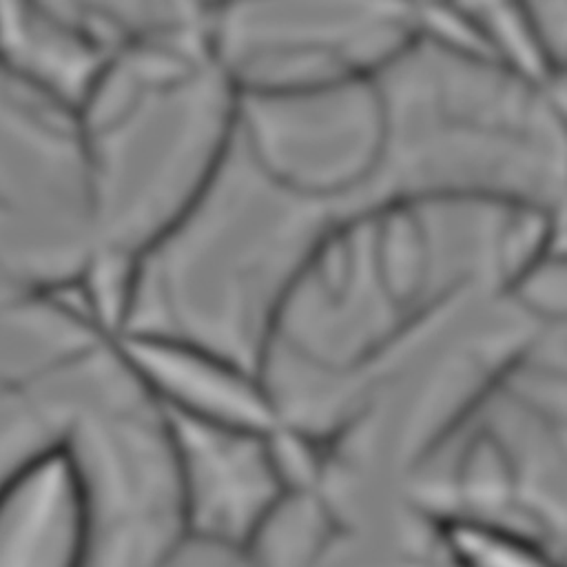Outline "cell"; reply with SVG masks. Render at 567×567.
<instances>
[{
    "label": "cell",
    "mask_w": 567,
    "mask_h": 567,
    "mask_svg": "<svg viewBox=\"0 0 567 567\" xmlns=\"http://www.w3.org/2000/svg\"><path fill=\"white\" fill-rule=\"evenodd\" d=\"M235 113L206 4L175 2L109 58L78 109L95 255L137 259L168 233L215 173Z\"/></svg>",
    "instance_id": "6da1fadb"
},
{
    "label": "cell",
    "mask_w": 567,
    "mask_h": 567,
    "mask_svg": "<svg viewBox=\"0 0 567 567\" xmlns=\"http://www.w3.org/2000/svg\"><path fill=\"white\" fill-rule=\"evenodd\" d=\"M95 255L78 111L0 62V268L31 288L82 277Z\"/></svg>",
    "instance_id": "7a4b0ae2"
},
{
    "label": "cell",
    "mask_w": 567,
    "mask_h": 567,
    "mask_svg": "<svg viewBox=\"0 0 567 567\" xmlns=\"http://www.w3.org/2000/svg\"><path fill=\"white\" fill-rule=\"evenodd\" d=\"M421 31L414 4H206L210 51L237 93L374 71Z\"/></svg>",
    "instance_id": "3957f363"
},
{
    "label": "cell",
    "mask_w": 567,
    "mask_h": 567,
    "mask_svg": "<svg viewBox=\"0 0 567 567\" xmlns=\"http://www.w3.org/2000/svg\"><path fill=\"white\" fill-rule=\"evenodd\" d=\"M177 472L182 534L241 551L286 483L270 436L164 412Z\"/></svg>",
    "instance_id": "277c9868"
},
{
    "label": "cell",
    "mask_w": 567,
    "mask_h": 567,
    "mask_svg": "<svg viewBox=\"0 0 567 567\" xmlns=\"http://www.w3.org/2000/svg\"><path fill=\"white\" fill-rule=\"evenodd\" d=\"M95 529L71 430L0 483V567H91Z\"/></svg>",
    "instance_id": "5b68a950"
},
{
    "label": "cell",
    "mask_w": 567,
    "mask_h": 567,
    "mask_svg": "<svg viewBox=\"0 0 567 567\" xmlns=\"http://www.w3.org/2000/svg\"><path fill=\"white\" fill-rule=\"evenodd\" d=\"M113 348L135 383L168 414L252 434L281 427L257 372L230 359L186 341L135 332L113 337Z\"/></svg>",
    "instance_id": "8992f818"
},
{
    "label": "cell",
    "mask_w": 567,
    "mask_h": 567,
    "mask_svg": "<svg viewBox=\"0 0 567 567\" xmlns=\"http://www.w3.org/2000/svg\"><path fill=\"white\" fill-rule=\"evenodd\" d=\"M337 529L339 518L319 487H288L239 554L248 567H317Z\"/></svg>",
    "instance_id": "52a82bcc"
},
{
    "label": "cell",
    "mask_w": 567,
    "mask_h": 567,
    "mask_svg": "<svg viewBox=\"0 0 567 567\" xmlns=\"http://www.w3.org/2000/svg\"><path fill=\"white\" fill-rule=\"evenodd\" d=\"M427 518L452 567H560L549 543L516 527L456 514Z\"/></svg>",
    "instance_id": "ba28073f"
}]
</instances>
